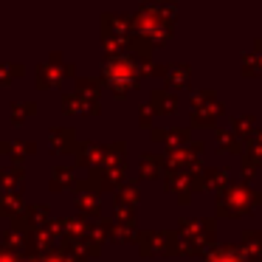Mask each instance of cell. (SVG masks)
<instances>
[{
  "mask_svg": "<svg viewBox=\"0 0 262 262\" xmlns=\"http://www.w3.org/2000/svg\"><path fill=\"white\" fill-rule=\"evenodd\" d=\"M107 74H110V79H119V74L124 76V79H130L133 68H130V62H127V59H113V62H110V68H107Z\"/></svg>",
  "mask_w": 262,
  "mask_h": 262,
  "instance_id": "1",
  "label": "cell"
}]
</instances>
